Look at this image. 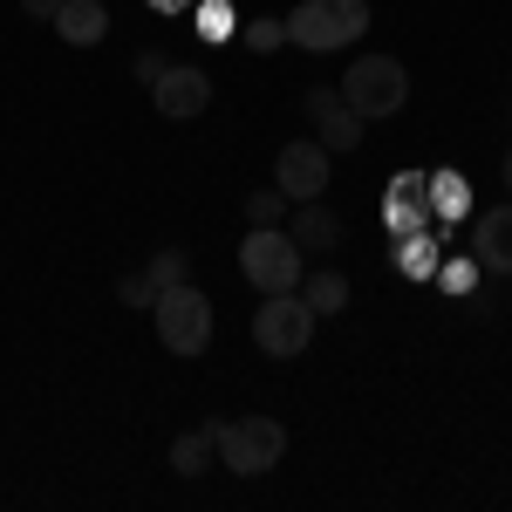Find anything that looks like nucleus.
I'll use <instances>...</instances> for the list:
<instances>
[{"mask_svg": "<svg viewBox=\"0 0 512 512\" xmlns=\"http://www.w3.org/2000/svg\"><path fill=\"white\" fill-rule=\"evenodd\" d=\"M308 123L321 130L328 158H349L355 144H362V117L342 103V89H308Z\"/></svg>", "mask_w": 512, "mask_h": 512, "instance_id": "nucleus-10", "label": "nucleus"}, {"mask_svg": "<svg viewBox=\"0 0 512 512\" xmlns=\"http://www.w3.org/2000/svg\"><path fill=\"white\" fill-rule=\"evenodd\" d=\"M396 267H403L410 280H431V274H437V226L396 239Z\"/></svg>", "mask_w": 512, "mask_h": 512, "instance_id": "nucleus-17", "label": "nucleus"}, {"mask_svg": "<svg viewBox=\"0 0 512 512\" xmlns=\"http://www.w3.org/2000/svg\"><path fill=\"white\" fill-rule=\"evenodd\" d=\"M383 226H390L396 239L437 226V219H431V178H424V171H396V178H390V198H383Z\"/></svg>", "mask_w": 512, "mask_h": 512, "instance_id": "nucleus-9", "label": "nucleus"}, {"mask_svg": "<svg viewBox=\"0 0 512 512\" xmlns=\"http://www.w3.org/2000/svg\"><path fill=\"white\" fill-rule=\"evenodd\" d=\"M287 239H294L301 253H335V246H342V219H335L321 198H301L294 219H287Z\"/></svg>", "mask_w": 512, "mask_h": 512, "instance_id": "nucleus-12", "label": "nucleus"}, {"mask_svg": "<svg viewBox=\"0 0 512 512\" xmlns=\"http://www.w3.org/2000/svg\"><path fill=\"white\" fill-rule=\"evenodd\" d=\"M212 451H219V437H212V424H198V431H185L178 444H171V472H178V478H198L205 465H212Z\"/></svg>", "mask_w": 512, "mask_h": 512, "instance_id": "nucleus-16", "label": "nucleus"}, {"mask_svg": "<svg viewBox=\"0 0 512 512\" xmlns=\"http://www.w3.org/2000/svg\"><path fill=\"white\" fill-rule=\"evenodd\" d=\"M431 280H444V294H472V287H478V260H451V267L437 260Z\"/></svg>", "mask_w": 512, "mask_h": 512, "instance_id": "nucleus-21", "label": "nucleus"}, {"mask_svg": "<svg viewBox=\"0 0 512 512\" xmlns=\"http://www.w3.org/2000/svg\"><path fill=\"white\" fill-rule=\"evenodd\" d=\"M151 103H158V117H171V123H192V117H205L212 110V76L205 69H158L151 76Z\"/></svg>", "mask_w": 512, "mask_h": 512, "instance_id": "nucleus-8", "label": "nucleus"}, {"mask_svg": "<svg viewBox=\"0 0 512 512\" xmlns=\"http://www.w3.org/2000/svg\"><path fill=\"white\" fill-rule=\"evenodd\" d=\"M151 7H158V14H178V7H192V0H151Z\"/></svg>", "mask_w": 512, "mask_h": 512, "instance_id": "nucleus-25", "label": "nucleus"}, {"mask_svg": "<svg viewBox=\"0 0 512 512\" xmlns=\"http://www.w3.org/2000/svg\"><path fill=\"white\" fill-rule=\"evenodd\" d=\"M117 301H123V308H151V301H158V287H151L144 274H130V280H117Z\"/></svg>", "mask_w": 512, "mask_h": 512, "instance_id": "nucleus-23", "label": "nucleus"}, {"mask_svg": "<svg viewBox=\"0 0 512 512\" xmlns=\"http://www.w3.org/2000/svg\"><path fill=\"white\" fill-rule=\"evenodd\" d=\"M144 280H151V287H178V280H192V260H185L178 246H164L158 260L144 267Z\"/></svg>", "mask_w": 512, "mask_h": 512, "instance_id": "nucleus-18", "label": "nucleus"}, {"mask_svg": "<svg viewBox=\"0 0 512 512\" xmlns=\"http://www.w3.org/2000/svg\"><path fill=\"white\" fill-rule=\"evenodd\" d=\"M301 246L287 239V226H253V233L239 239V274L253 280L260 294H287V287H301Z\"/></svg>", "mask_w": 512, "mask_h": 512, "instance_id": "nucleus-5", "label": "nucleus"}, {"mask_svg": "<svg viewBox=\"0 0 512 512\" xmlns=\"http://www.w3.org/2000/svg\"><path fill=\"white\" fill-rule=\"evenodd\" d=\"M151 321H158V342L171 355H205L212 349V301L198 294L192 280H178V287H158V301H151Z\"/></svg>", "mask_w": 512, "mask_h": 512, "instance_id": "nucleus-3", "label": "nucleus"}, {"mask_svg": "<svg viewBox=\"0 0 512 512\" xmlns=\"http://www.w3.org/2000/svg\"><path fill=\"white\" fill-rule=\"evenodd\" d=\"M369 35V0H301L287 14V41L308 48V55H328V48H349V41Z\"/></svg>", "mask_w": 512, "mask_h": 512, "instance_id": "nucleus-1", "label": "nucleus"}, {"mask_svg": "<svg viewBox=\"0 0 512 512\" xmlns=\"http://www.w3.org/2000/svg\"><path fill=\"white\" fill-rule=\"evenodd\" d=\"M431 219H472V185H465V171H437L431 178Z\"/></svg>", "mask_w": 512, "mask_h": 512, "instance_id": "nucleus-15", "label": "nucleus"}, {"mask_svg": "<svg viewBox=\"0 0 512 512\" xmlns=\"http://www.w3.org/2000/svg\"><path fill=\"white\" fill-rule=\"evenodd\" d=\"M219 437V465L233 478H260L287 458V424L280 417H233V424H212Z\"/></svg>", "mask_w": 512, "mask_h": 512, "instance_id": "nucleus-2", "label": "nucleus"}, {"mask_svg": "<svg viewBox=\"0 0 512 512\" xmlns=\"http://www.w3.org/2000/svg\"><path fill=\"white\" fill-rule=\"evenodd\" d=\"M55 35L69 41V48H96V41L110 35V7L103 0H62L55 7Z\"/></svg>", "mask_w": 512, "mask_h": 512, "instance_id": "nucleus-13", "label": "nucleus"}, {"mask_svg": "<svg viewBox=\"0 0 512 512\" xmlns=\"http://www.w3.org/2000/svg\"><path fill=\"white\" fill-rule=\"evenodd\" d=\"M280 41H287V21H253V28H246V48H253V55H267Z\"/></svg>", "mask_w": 512, "mask_h": 512, "instance_id": "nucleus-22", "label": "nucleus"}, {"mask_svg": "<svg viewBox=\"0 0 512 512\" xmlns=\"http://www.w3.org/2000/svg\"><path fill=\"white\" fill-rule=\"evenodd\" d=\"M472 260L492 274H512V205H492L472 219Z\"/></svg>", "mask_w": 512, "mask_h": 512, "instance_id": "nucleus-11", "label": "nucleus"}, {"mask_svg": "<svg viewBox=\"0 0 512 512\" xmlns=\"http://www.w3.org/2000/svg\"><path fill=\"white\" fill-rule=\"evenodd\" d=\"M253 342L274 355V362H294V355L315 342V308L287 287V294H267L260 315H253Z\"/></svg>", "mask_w": 512, "mask_h": 512, "instance_id": "nucleus-6", "label": "nucleus"}, {"mask_svg": "<svg viewBox=\"0 0 512 512\" xmlns=\"http://www.w3.org/2000/svg\"><path fill=\"white\" fill-rule=\"evenodd\" d=\"M192 14H198V35H205V41L233 35V7H226V0H192Z\"/></svg>", "mask_w": 512, "mask_h": 512, "instance_id": "nucleus-19", "label": "nucleus"}, {"mask_svg": "<svg viewBox=\"0 0 512 512\" xmlns=\"http://www.w3.org/2000/svg\"><path fill=\"white\" fill-rule=\"evenodd\" d=\"M301 301L321 315H342L349 308V274H335V267H321V274H301Z\"/></svg>", "mask_w": 512, "mask_h": 512, "instance_id": "nucleus-14", "label": "nucleus"}, {"mask_svg": "<svg viewBox=\"0 0 512 512\" xmlns=\"http://www.w3.org/2000/svg\"><path fill=\"white\" fill-rule=\"evenodd\" d=\"M274 185L287 192V205H301V198H321V192H328V144H321V137H294V144H280Z\"/></svg>", "mask_w": 512, "mask_h": 512, "instance_id": "nucleus-7", "label": "nucleus"}, {"mask_svg": "<svg viewBox=\"0 0 512 512\" xmlns=\"http://www.w3.org/2000/svg\"><path fill=\"white\" fill-rule=\"evenodd\" d=\"M506 192H512V151H506Z\"/></svg>", "mask_w": 512, "mask_h": 512, "instance_id": "nucleus-26", "label": "nucleus"}, {"mask_svg": "<svg viewBox=\"0 0 512 512\" xmlns=\"http://www.w3.org/2000/svg\"><path fill=\"white\" fill-rule=\"evenodd\" d=\"M55 7H62V0H21V14H28V21H55Z\"/></svg>", "mask_w": 512, "mask_h": 512, "instance_id": "nucleus-24", "label": "nucleus"}, {"mask_svg": "<svg viewBox=\"0 0 512 512\" xmlns=\"http://www.w3.org/2000/svg\"><path fill=\"white\" fill-rule=\"evenodd\" d=\"M342 103H349L362 123L396 117V110L410 103V69H403L396 55H362L349 76H342Z\"/></svg>", "mask_w": 512, "mask_h": 512, "instance_id": "nucleus-4", "label": "nucleus"}, {"mask_svg": "<svg viewBox=\"0 0 512 512\" xmlns=\"http://www.w3.org/2000/svg\"><path fill=\"white\" fill-rule=\"evenodd\" d=\"M246 219H253V226H280V219H287V192H253L246 198Z\"/></svg>", "mask_w": 512, "mask_h": 512, "instance_id": "nucleus-20", "label": "nucleus"}]
</instances>
